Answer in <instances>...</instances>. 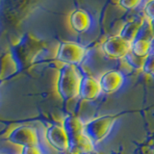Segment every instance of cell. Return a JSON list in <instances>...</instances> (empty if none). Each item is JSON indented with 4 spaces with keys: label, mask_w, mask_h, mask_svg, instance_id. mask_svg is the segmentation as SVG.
Listing matches in <instances>:
<instances>
[{
    "label": "cell",
    "mask_w": 154,
    "mask_h": 154,
    "mask_svg": "<svg viewBox=\"0 0 154 154\" xmlns=\"http://www.w3.org/2000/svg\"><path fill=\"white\" fill-rule=\"evenodd\" d=\"M99 80L90 75H85L81 78L79 87V96L84 100H94L101 94Z\"/></svg>",
    "instance_id": "10"
},
{
    "label": "cell",
    "mask_w": 154,
    "mask_h": 154,
    "mask_svg": "<svg viewBox=\"0 0 154 154\" xmlns=\"http://www.w3.org/2000/svg\"><path fill=\"white\" fill-rule=\"evenodd\" d=\"M21 154H42V152L38 146H23L21 149Z\"/></svg>",
    "instance_id": "20"
},
{
    "label": "cell",
    "mask_w": 154,
    "mask_h": 154,
    "mask_svg": "<svg viewBox=\"0 0 154 154\" xmlns=\"http://www.w3.org/2000/svg\"><path fill=\"white\" fill-rule=\"evenodd\" d=\"M86 56V49L76 42H62L58 47L56 59L65 65L77 66L83 62Z\"/></svg>",
    "instance_id": "4"
},
{
    "label": "cell",
    "mask_w": 154,
    "mask_h": 154,
    "mask_svg": "<svg viewBox=\"0 0 154 154\" xmlns=\"http://www.w3.org/2000/svg\"><path fill=\"white\" fill-rule=\"evenodd\" d=\"M42 49V42L31 34H25L11 48V53L16 60L19 70L30 66L36 56Z\"/></svg>",
    "instance_id": "1"
},
{
    "label": "cell",
    "mask_w": 154,
    "mask_h": 154,
    "mask_svg": "<svg viewBox=\"0 0 154 154\" xmlns=\"http://www.w3.org/2000/svg\"><path fill=\"white\" fill-rule=\"evenodd\" d=\"M142 70L146 74L154 76V54L149 53V54L146 57Z\"/></svg>",
    "instance_id": "17"
},
{
    "label": "cell",
    "mask_w": 154,
    "mask_h": 154,
    "mask_svg": "<svg viewBox=\"0 0 154 154\" xmlns=\"http://www.w3.org/2000/svg\"><path fill=\"white\" fill-rule=\"evenodd\" d=\"M69 151L70 154H90L94 150V143L84 131L67 134Z\"/></svg>",
    "instance_id": "7"
},
{
    "label": "cell",
    "mask_w": 154,
    "mask_h": 154,
    "mask_svg": "<svg viewBox=\"0 0 154 154\" xmlns=\"http://www.w3.org/2000/svg\"><path fill=\"white\" fill-rule=\"evenodd\" d=\"M117 122L116 116H103L85 123L84 132L94 144L101 143L108 137L114 124Z\"/></svg>",
    "instance_id": "3"
},
{
    "label": "cell",
    "mask_w": 154,
    "mask_h": 154,
    "mask_svg": "<svg viewBox=\"0 0 154 154\" xmlns=\"http://www.w3.org/2000/svg\"><path fill=\"white\" fill-rule=\"evenodd\" d=\"M154 38V31L151 25V21L149 18H146L141 22L139 31L137 34L136 38H141V40H146L150 42ZM135 38V40H136Z\"/></svg>",
    "instance_id": "15"
},
{
    "label": "cell",
    "mask_w": 154,
    "mask_h": 154,
    "mask_svg": "<svg viewBox=\"0 0 154 154\" xmlns=\"http://www.w3.org/2000/svg\"><path fill=\"white\" fill-rule=\"evenodd\" d=\"M140 25H141V23H139L136 20H131V21L125 22L123 24L122 28L120 29L119 36L124 38L125 41L132 42L135 38H137V34L139 31Z\"/></svg>",
    "instance_id": "13"
},
{
    "label": "cell",
    "mask_w": 154,
    "mask_h": 154,
    "mask_svg": "<svg viewBox=\"0 0 154 154\" xmlns=\"http://www.w3.org/2000/svg\"><path fill=\"white\" fill-rule=\"evenodd\" d=\"M19 71L18 66L11 51L0 55V81H3Z\"/></svg>",
    "instance_id": "12"
},
{
    "label": "cell",
    "mask_w": 154,
    "mask_h": 154,
    "mask_svg": "<svg viewBox=\"0 0 154 154\" xmlns=\"http://www.w3.org/2000/svg\"><path fill=\"white\" fill-rule=\"evenodd\" d=\"M125 60V62L132 67L134 69H143V63H144V59L146 57H140L135 55L133 52H131L130 50L125 57L123 58Z\"/></svg>",
    "instance_id": "16"
},
{
    "label": "cell",
    "mask_w": 154,
    "mask_h": 154,
    "mask_svg": "<svg viewBox=\"0 0 154 154\" xmlns=\"http://www.w3.org/2000/svg\"><path fill=\"white\" fill-rule=\"evenodd\" d=\"M143 0H119V6L125 10L136 9Z\"/></svg>",
    "instance_id": "18"
},
{
    "label": "cell",
    "mask_w": 154,
    "mask_h": 154,
    "mask_svg": "<svg viewBox=\"0 0 154 154\" xmlns=\"http://www.w3.org/2000/svg\"><path fill=\"white\" fill-rule=\"evenodd\" d=\"M8 140L11 143L21 146L22 147L38 146V137L36 129L32 126H27V125H21V126L14 128L9 134Z\"/></svg>",
    "instance_id": "6"
},
{
    "label": "cell",
    "mask_w": 154,
    "mask_h": 154,
    "mask_svg": "<svg viewBox=\"0 0 154 154\" xmlns=\"http://www.w3.org/2000/svg\"><path fill=\"white\" fill-rule=\"evenodd\" d=\"M150 21H151V25H152L153 31H154V18H153V19H150Z\"/></svg>",
    "instance_id": "22"
},
{
    "label": "cell",
    "mask_w": 154,
    "mask_h": 154,
    "mask_svg": "<svg viewBox=\"0 0 154 154\" xmlns=\"http://www.w3.org/2000/svg\"><path fill=\"white\" fill-rule=\"evenodd\" d=\"M131 52L140 57H146L150 53V42L136 38L131 42Z\"/></svg>",
    "instance_id": "14"
},
{
    "label": "cell",
    "mask_w": 154,
    "mask_h": 154,
    "mask_svg": "<svg viewBox=\"0 0 154 154\" xmlns=\"http://www.w3.org/2000/svg\"><path fill=\"white\" fill-rule=\"evenodd\" d=\"M143 11L147 18L149 19L154 18V0H150V1L146 3Z\"/></svg>",
    "instance_id": "19"
},
{
    "label": "cell",
    "mask_w": 154,
    "mask_h": 154,
    "mask_svg": "<svg viewBox=\"0 0 154 154\" xmlns=\"http://www.w3.org/2000/svg\"><path fill=\"white\" fill-rule=\"evenodd\" d=\"M102 50L109 58L122 59L131 50V42L125 41L119 35L110 37L102 43Z\"/></svg>",
    "instance_id": "5"
},
{
    "label": "cell",
    "mask_w": 154,
    "mask_h": 154,
    "mask_svg": "<svg viewBox=\"0 0 154 154\" xmlns=\"http://www.w3.org/2000/svg\"><path fill=\"white\" fill-rule=\"evenodd\" d=\"M46 139L50 146L59 151L69 150V136L65 128L60 125H52L46 131Z\"/></svg>",
    "instance_id": "8"
},
{
    "label": "cell",
    "mask_w": 154,
    "mask_h": 154,
    "mask_svg": "<svg viewBox=\"0 0 154 154\" xmlns=\"http://www.w3.org/2000/svg\"><path fill=\"white\" fill-rule=\"evenodd\" d=\"M150 53L154 54V38L150 41Z\"/></svg>",
    "instance_id": "21"
},
{
    "label": "cell",
    "mask_w": 154,
    "mask_h": 154,
    "mask_svg": "<svg viewBox=\"0 0 154 154\" xmlns=\"http://www.w3.org/2000/svg\"><path fill=\"white\" fill-rule=\"evenodd\" d=\"M124 76L119 70H109L100 77L99 84L101 91L105 94H114L122 87Z\"/></svg>",
    "instance_id": "9"
},
{
    "label": "cell",
    "mask_w": 154,
    "mask_h": 154,
    "mask_svg": "<svg viewBox=\"0 0 154 154\" xmlns=\"http://www.w3.org/2000/svg\"><path fill=\"white\" fill-rule=\"evenodd\" d=\"M81 78L75 66L64 65L59 71L57 91L63 100H70L79 96Z\"/></svg>",
    "instance_id": "2"
},
{
    "label": "cell",
    "mask_w": 154,
    "mask_h": 154,
    "mask_svg": "<svg viewBox=\"0 0 154 154\" xmlns=\"http://www.w3.org/2000/svg\"><path fill=\"white\" fill-rule=\"evenodd\" d=\"M69 24L76 33H84L91 28V19L86 11L78 9L72 12L69 16Z\"/></svg>",
    "instance_id": "11"
}]
</instances>
